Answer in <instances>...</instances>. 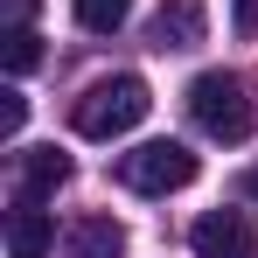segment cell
I'll list each match as a JSON object with an SVG mask.
<instances>
[{
	"label": "cell",
	"instance_id": "obj_1",
	"mask_svg": "<svg viewBox=\"0 0 258 258\" xmlns=\"http://www.w3.org/2000/svg\"><path fill=\"white\" fill-rule=\"evenodd\" d=\"M147 112H154V91H147V77L119 70V77H98V84H84V98L70 105V126L84 133V140H119V133H133Z\"/></svg>",
	"mask_w": 258,
	"mask_h": 258
},
{
	"label": "cell",
	"instance_id": "obj_2",
	"mask_svg": "<svg viewBox=\"0 0 258 258\" xmlns=\"http://www.w3.org/2000/svg\"><path fill=\"white\" fill-rule=\"evenodd\" d=\"M188 119L210 133V140H251L258 126V112H251V98H244V84L237 77H223V70H203L196 84H188Z\"/></svg>",
	"mask_w": 258,
	"mask_h": 258
},
{
	"label": "cell",
	"instance_id": "obj_3",
	"mask_svg": "<svg viewBox=\"0 0 258 258\" xmlns=\"http://www.w3.org/2000/svg\"><path fill=\"white\" fill-rule=\"evenodd\" d=\"M196 154L181 147V140H147V147H133L126 161H119V181H126L133 196H174V188H188L196 181Z\"/></svg>",
	"mask_w": 258,
	"mask_h": 258
},
{
	"label": "cell",
	"instance_id": "obj_4",
	"mask_svg": "<svg viewBox=\"0 0 258 258\" xmlns=\"http://www.w3.org/2000/svg\"><path fill=\"white\" fill-rule=\"evenodd\" d=\"M188 244H196V258H258V237H251V216H244V210H210V216H196Z\"/></svg>",
	"mask_w": 258,
	"mask_h": 258
},
{
	"label": "cell",
	"instance_id": "obj_5",
	"mask_svg": "<svg viewBox=\"0 0 258 258\" xmlns=\"http://www.w3.org/2000/svg\"><path fill=\"white\" fill-rule=\"evenodd\" d=\"M203 35H210V14H203L196 0H168V7L154 14V28H147L154 49H196Z\"/></svg>",
	"mask_w": 258,
	"mask_h": 258
},
{
	"label": "cell",
	"instance_id": "obj_6",
	"mask_svg": "<svg viewBox=\"0 0 258 258\" xmlns=\"http://www.w3.org/2000/svg\"><path fill=\"white\" fill-rule=\"evenodd\" d=\"M63 251L70 258H126V223L119 216H77L63 230Z\"/></svg>",
	"mask_w": 258,
	"mask_h": 258
},
{
	"label": "cell",
	"instance_id": "obj_7",
	"mask_svg": "<svg viewBox=\"0 0 258 258\" xmlns=\"http://www.w3.org/2000/svg\"><path fill=\"white\" fill-rule=\"evenodd\" d=\"M63 181H70V154H63V147H28V154H21V188H14V196H21V203H42V196H56Z\"/></svg>",
	"mask_w": 258,
	"mask_h": 258
},
{
	"label": "cell",
	"instance_id": "obj_8",
	"mask_svg": "<svg viewBox=\"0 0 258 258\" xmlns=\"http://www.w3.org/2000/svg\"><path fill=\"white\" fill-rule=\"evenodd\" d=\"M49 244H56V223L35 203L14 196V210H7V258H49Z\"/></svg>",
	"mask_w": 258,
	"mask_h": 258
},
{
	"label": "cell",
	"instance_id": "obj_9",
	"mask_svg": "<svg viewBox=\"0 0 258 258\" xmlns=\"http://www.w3.org/2000/svg\"><path fill=\"white\" fill-rule=\"evenodd\" d=\"M0 63H7V77H28V70L42 63V42H35V28H0Z\"/></svg>",
	"mask_w": 258,
	"mask_h": 258
},
{
	"label": "cell",
	"instance_id": "obj_10",
	"mask_svg": "<svg viewBox=\"0 0 258 258\" xmlns=\"http://www.w3.org/2000/svg\"><path fill=\"white\" fill-rule=\"evenodd\" d=\"M70 14H77L84 35H112V28L133 14V0H70Z\"/></svg>",
	"mask_w": 258,
	"mask_h": 258
},
{
	"label": "cell",
	"instance_id": "obj_11",
	"mask_svg": "<svg viewBox=\"0 0 258 258\" xmlns=\"http://www.w3.org/2000/svg\"><path fill=\"white\" fill-rule=\"evenodd\" d=\"M21 119H28V98L7 84V91H0V140H14V133H21Z\"/></svg>",
	"mask_w": 258,
	"mask_h": 258
},
{
	"label": "cell",
	"instance_id": "obj_12",
	"mask_svg": "<svg viewBox=\"0 0 258 258\" xmlns=\"http://www.w3.org/2000/svg\"><path fill=\"white\" fill-rule=\"evenodd\" d=\"M230 28L251 42V35H258V0H237V7H230Z\"/></svg>",
	"mask_w": 258,
	"mask_h": 258
},
{
	"label": "cell",
	"instance_id": "obj_13",
	"mask_svg": "<svg viewBox=\"0 0 258 258\" xmlns=\"http://www.w3.org/2000/svg\"><path fill=\"white\" fill-rule=\"evenodd\" d=\"M28 14H35V0H7V28H28Z\"/></svg>",
	"mask_w": 258,
	"mask_h": 258
}]
</instances>
